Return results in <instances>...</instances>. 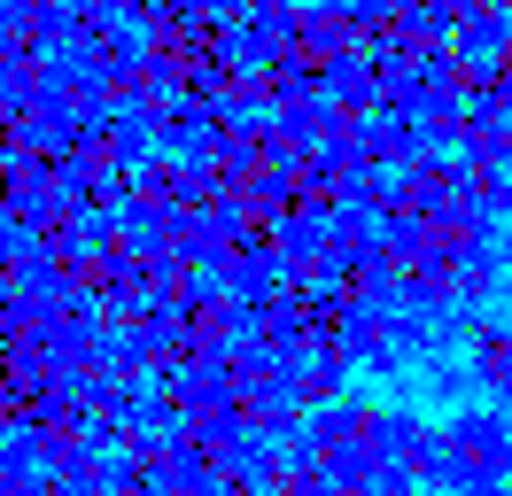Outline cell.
I'll return each instance as SVG.
<instances>
[{"instance_id": "obj_1", "label": "cell", "mask_w": 512, "mask_h": 496, "mask_svg": "<svg viewBox=\"0 0 512 496\" xmlns=\"http://www.w3.org/2000/svg\"><path fill=\"white\" fill-rule=\"evenodd\" d=\"M443 434V450L458 465H466V496H505L512 489V411H497V403H458L450 411V427Z\"/></svg>"}, {"instance_id": "obj_2", "label": "cell", "mask_w": 512, "mask_h": 496, "mask_svg": "<svg viewBox=\"0 0 512 496\" xmlns=\"http://www.w3.org/2000/svg\"><path fill=\"white\" fill-rule=\"evenodd\" d=\"M373 450H381V465H404V473H419L427 465V450H435V427H427V411H381L373 419Z\"/></svg>"}]
</instances>
